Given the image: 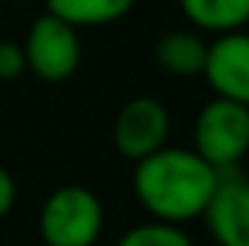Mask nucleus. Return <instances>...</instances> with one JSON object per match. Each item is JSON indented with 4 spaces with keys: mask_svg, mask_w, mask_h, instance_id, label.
I'll return each mask as SVG.
<instances>
[{
    "mask_svg": "<svg viewBox=\"0 0 249 246\" xmlns=\"http://www.w3.org/2000/svg\"><path fill=\"white\" fill-rule=\"evenodd\" d=\"M171 136V113L154 96L127 99L113 119V148L133 165L162 151Z\"/></svg>",
    "mask_w": 249,
    "mask_h": 246,
    "instance_id": "5",
    "label": "nucleus"
},
{
    "mask_svg": "<svg viewBox=\"0 0 249 246\" xmlns=\"http://www.w3.org/2000/svg\"><path fill=\"white\" fill-rule=\"evenodd\" d=\"M194 154L206 159L214 171H235L249 154V107L212 99L200 107L194 119Z\"/></svg>",
    "mask_w": 249,
    "mask_h": 246,
    "instance_id": "3",
    "label": "nucleus"
},
{
    "mask_svg": "<svg viewBox=\"0 0 249 246\" xmlns=\"http://www.w3.org/2000/svg\"><path fill=\"white\" fill-rule=\"evenodd\" d=\"M20 47L26 55V72L38 75L47 84H64L67 78L75 75L81 64L78 29L47 12L29 23Z\"/></svg>",
    "mask_w": 249,
    "mask_h": 246,
    "instance_id": "4",
    "label": "nucleus"
},
{
    "mask_svg": "<svg viewBox=\"0 0 249 246\" xmlns=\"http://www.w3.org/2000/svg\"><path fill=\"white\" fill-rule=\"evenodd\" d=\"M214 93V99H226L249 107V32L217 35L209 50L200 72Z\"/></svg>",
    "mask_w": 249,
    "mask_h": 246,
    "instance_id": "6",
    "label": "nucleus"
},
{
    "mask_svg": "<svg viewBox=\"0 0 249 246\" xmlns=\"http://www.w3.org/2000/svg\"><path fill=\"white\" fill-rule=\"evenodd\" d=\"M105 229V206L87 185L55 188L38 214L44 246H93Z\"/></svg>",
    "mask_w": 249,
    "mask_h": 246,
    "instance_id": "2",
    "label": "nucleus"
},
{
    "mask_svg": "<svg viewBox=\"0 0 249 246\" xmlns=\"http://www.w3.org/2000/svg\"><path fill=\"white\" fill-rule=\"evenodd\" d=\"M47 15L58 18L75 29L87 26H110L130 15L136 0H44Z\"/></svg>",
    "mask_w": 249,
    "mask_h": 246,
    "instance_id": "10",
    "label": "nucleus"
},
{
    "mask_svg": "<svg viewBox=\"0 0 249 246\" xmlns=\"http://www.w3.org/2000/svg\"><path fill=\"white\" fill-rule=\"evenodd\" d=\"M12 3H32V0H12Z\"/></svg>",
    "mask_w": 249,
    "mask_h": 246,
    "instance_id": "14",
    "label": "nucleus"
},
{
    "mask_svg": "<svg viewBox=\"0 0 249 246\" xmlns=\"http://www.w3.org/2000/svg\"><path fill=\"white\" fill-rule=\"evenodd\" d=\"M194 32L229 35L249 23V0H177Z\"/></svg>",
    "mask_w": 249,
    "mask_h": 246,
    "instance_id": "9",
    "label": "nucleus"
},
{
    "mask_svg": "<svg viewBox=\"0 0 249 246\" xmlns=\"http://www.w3.org/2000/svg\"><path fill=\"white\" fill-rule=\"evenodd\" d=\"M116 246H194V244L183 232V226L148 220V223H139V226L127 229Z\"/></svg>",
    "mask_w": 249,
    "mask_h": 246,
    "instance_id": "11",
    "label": "nucleus"
},
{
    "mask_svg": "<svg viewBox=\"0 0 249 246\" xmlns=\"http://www.w3.org/2000/svg\"><path fill=\"white\" fill-rule=\"evenodd\" d=\"M203 220L217 246H249V180L238 168L220 174Z\"/></svg>",
    "mask_w": 249,
    "mask_h": 246,
    "instance_id": "7",
    "label": "nucleus"
},
{
    "mask_svg": "<svg viewBox=\"0 0 249 246\" xmlns=\"http://www.w3.org/2000/svg\"><path fill=\"white\" fill-rule=\"evenodd\" d=\"M15 203H18V183L12 177V171L0 165V220L15 209Z\"/></svg>",
    "mask_w": 249,
    "mask_h": 246,
    "instance_id": "13",
    "label": "nucleus"
},
{
    "mask_svg": "<svg viewBox=\"0 0 249 246\" xmlns=\"http://www.w3.org/2000/svg\"><path fill=\"white\" fill-rule=\"evenodd\" d=\"M23 72H26L23 47L0 38V78H3V81H15V78H20Z\"/></svg>",
    "mask_w": 249,
    "mask_h": 246,
    "instance_id": "12",
    "label": "nucleus"
},
{
    "mask_svg": "<svg viewBox=\"0 0 249 246\" xmlns=\"http://www.w3.org/2000/svg\"><path fill=\"white\" fill-rule=\"evenodd\" d=\"M220 171L200 159L191 148L165 145L162 151L145 157L133 165V194L136 203L160 223L183 226L203 217Z\"/></svg>",
    "mask_w": 249,
    "mask_h": 246,
    "instance_id": "1",
    "label": "nucleus"
},
{
    "mask_svg": "<svg viewBox=\"0 0 249 246\" xmlns=\"http://www.w3.org/2000/svg\"><path fill=\"white\" fill-rule=\"evenodd\" d=\"M206 50H209V44L203 41L200 32H194V29H171V32L160 35V41L154 47V58L165 72L180 75V78H191V75L203 72Z\"/></svg>",
    "mask_w": 249,
    "mask_h": 246,
    "instance_id": "8",
    "label": "nucleus"
}]
</instances>
